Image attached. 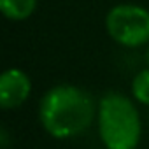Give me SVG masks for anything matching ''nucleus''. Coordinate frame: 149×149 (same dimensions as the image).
<instances>
[{
  "instance_id": "obj_1",
  "label": "nucleus",
  "mask_w": 149,
  "mask_h": 149,
  "mask_svg": "<svg viewBox=\"0 0 149 149\" xmlns=\"http://www.w3.org/2000/svg\"><path fill=\"white\" fill-rule=\"evenodd\" d=\"M39 116L44 130L56 139L76 137L88 130L95 118V102L77 86L60 84L40 100Z\"/></svg>"
},
{
  "instance_id": "obj_2",
  "label": "nucleus",
  "mask_w": 149,
  "mask_h": 149,
  "mask_svg": "<svg viewBox=\"0 0 149 149\" xmlns=\"http://www.w3.org/2000/svg\"><path fill=\"white\" fill-rule=\"evenodd\" d=\"M98 130L107 149H135L140 139L135 105L121 93H107L98 105Z\"/></svg>"
},
{
  "instance_id": "obj_3",
  "label": "nucleus",
  "mask_w": 149,
  "mask_h": 149,
  "mask_svg": "<svg viewBox=\"0 0 149 149\" xmlns=\"http://www.w3.org/2000/svg\"><path fill=\"white\" fill-rule=\"evenodd\" d=\"M109 35L121 46L137 47L149 42V11L139 6H116L105 18Z\"/></svg>"
},
{
  "instance_id": "obj_4",
  "label": "nucleus",
  "mask_w": 149,
  "mask_h": 149,
  "mask_svg": "<svg viewBox=\"0 0 149 149\" xmlns=\"http://www.w3.org/2000/svg\"><path fill=\"white\" fill-rule=\"evenodd\" d=\"M30 79L19 68H9L0 76V105L13 109L21 105L30 95Z\"/></svg>"
},
{
  "instance_id": "obj_5",
  "label": "nucleus",
  "mask_w": 149,
  "mask_h": 149,
  "mask_svg": "<svg viewBox=\"0 0 149 149\" xmlns=\"http://www.w3.org/2000/svg\"><path fill=\"white\" fill-rule=\"evenodd\" d=\"M37 6V0H0V11L9 19H26Z\"/></svg>"
},
{
  "instance_id": "obj_6",
  "label": "nucleus",
  "mask_w": 149,
  "mask_h": 149,
  "mask_svg": "<svg viewBox=\"0 0 149 149\" xmlns=\"http://www.w3.org/2000/svg\"><path fill=\"white\" fill-rule=\"evenodd\" d=\"M132 91L139 102L149 105V70H142L140 74L135 76L133 84H132Z\"/></svg>"
},
{
  "instance_id": "obj_7",
  "label": "nucleus",
  "mask_w": 149,
  "mask_h": 149,
  "mask_svg": "<svg viewBox=\"0 0 149 149\" xmlns=\"http://www.w3.org/2000/svg\"><path fill=\"white\" fill-rule=\"evenodd\" d=\"M147 63H149V49H147Z\"/></svg>"
}]
</instances>
